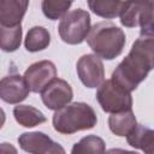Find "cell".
Segmentation results:
<instances>
[{"label":"cell","mask_w":154,"mask_h":154,"mask_svg":"<svg viewBox=\"0 0 154 154\" xmlns=\"http://www.w3.org/2000/svg\"><path fill=\"white\" fill-rule=\"evenodd\" d=\"M91 29L90 14L88 11L76 8L67 12L59 23L58 31L60 38L67 45L82 43Z\"/></svg>","instance_id":"cell-3"},{"label":"cell","mask_w":154,"mask_h":154,"mask_svg":"<svg viewBox=\"0 0 154 154\" xmlns=\"http://www.w3.org/2000/svg\"><path fill=\"white\" fill-rule=\"evenodd\" d=\"M19 147L26 152L32 154H57L61 153L64 154V148L54 142L48 135L34 131V132H24L18 137Z\"/></svg>","instance_id":"cell-8"},{"label":"cell","mask_w":154,"mask_h":154,"mask_svg":"<svg viewBox=\"0 0 154 154\" xmlns=\"http://www.w3.org/2000/svg\"><path fill=\"white\" fill-rule=\"evenodd\" d=\"M128 143L147 154H154V130L137 124L136 128L126 136Z\"/></svg>","instance_id":"cell-12"},{"label":"cell","mask_w":154,"mask_h":154,"mask_svg":"<svg viewBox=\"0 0 154 154\" xmlns=\"http://www.w3.org/2000/svg\"><path fill=\"white\" fill-rule=\"evenodd\" d=\"M29 6V0H0L1 25L13 26L20 24Z\"/></svg>","instance_id":"cell-11"},{"label":"cell","mask_w":154,"mask_h":154,"mask_svg":"<svg viewBox=\"0 0 154 154\" xmlns=\"http://www.w3.org/2000/svg\"><path fill=\"white\" fill-rule=\"evenodd\" d=\"M106 147L105 142L101 137L95 135H89L83 137L79 142L75 143V146L71 149L72 154H84V153H96L102 154L105 153Z\"/></svg>","instance_id":"cell-21"},{"label":"cell","mask_w":154,"mask_h":154,"mask_svg":"<svg viewBox=\"0 0 154 154\" xmlns=\"http://www.w3.org/2000/svg\"><path fill=\"white\" fill-rule=\"evenodd\" d=\"M51 43V34L43 26H32L24 40V46L28 52L35 53L46 49Z\"/></svg>","instance_id":"cell-17"},{"label":"cell","mask_w":154,"mask_h":154,"mask_svg":"<svg viewBox=\"0 0 154 154\" xmlns=\"http://www.w3.org/2000/svg\"><path fill=\"white\" fill-rule=\"evenodd\" d=\"M141 36H154V4L142 10L138 17Z\"/></svg>","instance_id":"cell-22"},{"label":"cell","mask_w":154,"mask_h":154,"mask_svg":"<svg viewBox=\"0 0 154 154\" xmlns=\"http://www.w3.org/2000/svg\"><path fill=\"white\" fill-rule=\"evenodd\" d=\"M85 40L91 51L106 60L119 57L126 41L124 31L112 22H100L95 24Z\"/></svg>","instance_id":"cell-1"},{"label":"cell","mask_w":154,"mask_h":154,"mask_svg":"<svg viewBox=\"0 0 154 154\" xmlns=\"http://www.w3.org/2000/svg\"><path fill=\"white\" fill-rule=\"evenodd\" d=\"M73 0H42L41 8L45 14L51 20L61 19L70 10Z\"/></svg>","instance_id":"cell-20"},{"label":"cell","mask_w":154,"mask_h":154,"mask_svg":"<svg viewBox=\"0 0 154 154\" xmlns=\"http://www.w3.org/2000/svg\"><path fill=\"white\" fill-rule=\"evenodd\" d=\"M150 69L141 59L129 52V54L116 67L111 78L126 90L132 91L147 78Z\"/></svg>","instance_id":"cell-5"},{"label":"cell","mask_w":154,"mask_h":154,"mask_svg":"<svg viewBox=\"0 0 154 154\" xmlns=\"http://www.w3.org/2000/svg\"><path fill=\"white\" fill-rule=\"evenodd\" d=\"M72 97H73V91L71 85L61 78H54L41 91V99L43 105L52 111H57L69 105Z\"/></svg>","instance_id":"cell-9"},{"label":"cell","mask_w":154,"mask_h":154,"mask_svg":"<svg viewBox=\"0 0 154 154\" xmlns=\"http://www.w3.org/2000/svg\"><path fill=\"white\" fill-rule=\"evenodd\" d=\"M16 122L24 128H34L46 122V116L36 107L29 105H18L13 108Z\"/></svg>","instance_id":"cell-15"},{"label":"cell","mask_w":154,"mask_h":154,"mask_svg":"<svg viewBox=\"0 0 154 154\" xmlns=\"http://www.w3.org/2000/svg\"><path fill=\"white\" fill-rule=\"evenodd\" d=\"M22 35H23V29L20 24L13 25V26L1 25V30H0L1 49L8 53L17 51L22 42Z\"/></svg>","instance_id":"cell-19"},{"label":"cell","mask_w":154,"mask_h":154,"mask_svg":"<svg viewBox=\"0 0 154 154\" xmlns=\"http://www.w3.org/2000/svg\"><path fill=\"white\" fill-rule=\"evenodd\" d=\"M96 100L107 113H117L132 108L131 91L126 90L112 78L103 81L97 88Z\"/></svg>","instance_id":"cell-4"},{"label":"cell","mask_w":154,"mask_h":154,"mask_svg":"<svg viewBox=\"0 0 154 154\" xmlns=\"http://www.w3.org/2000/svg\"><path fill=\"white\" fill-rule=\"evenodd\" d=\"M53 128L63 135H72L78 131L90 130L97 123V117L91 106L85 102H72L55 111Z\"/></svg>","instance_id":"cell-2"},{"label":"cell","mask_w":154,"mask_h":154,"mask_svg":"<svg viewBox=\"0 0 154 154\" xmlns=\"http://www.w3.org/2000/svg\"><path fill=\"white\" fill-rule=\"evenodd\" d=\"M150 4H154V0H125L119 14L122 25L126 28L137 26L140 13Z\"/></svg>","instance_id":"cell-14"},{"label":"cell","mask_w":154,"mask_h":154,"mask_svg":"<svg viewBox=\"0 0 154 154\" xmlns=\"http://www.w3.org/2000/svg\"><path fill=\"white\" fill-rule=\"evenodd\" d=\"M136 125H137V120H136V117L132 109L111 113L108 118L109 130L119 137L128 136L136 128Z\"/></svg>","instance_id":"cell-13"},{"label":"cell","mask_w":154,"mask_h":154,"mask_svg":"<svg viewBox=\"0 0 154 154\" xmlns=\"http://www.w3.org/2000/svg\"><path fill=\"white\" fill-rule=\"evenodd\" d=\"M29 87L20 75H10L1 79L0 82V97L2 101L16 105L24 101L29 95Z\"/></svg>","instance_id":"cell-10"},{"label":"cell","mask_w":154,"mask_h":154,"mask_svg":"<svg viewBox=\"0 0 154 154\" xmlns=\"http://www.w3.org/2000/svg\"><path fill=\"white\" fill-rule=\"evenodd\" d=\"M136 57H138L150 70L154 69V36L138 37L130 49Z\"/></svg>","instance_id":"cell-18"},{"label":"cell","mask_w":154,"mask_h":154,"mask_svg":"<svg viewBox=\"0 0 154 154\" xmlns=\"http://www.w3.org/2000/svg\"><path fill=\"white\" fill-rule=\"evenodd\" d=\"M54 78H57V67L51 60L36 61L24 72V79L31 93H41Z\"/></svg>","instance_id":"cell-7"},{"label":"cell","mask_w":154,"mask_h":154,"mask_svg":"<svg viewBox=\"0 0 154 154\" xmlns=\"http://www.w3.org/2000/svg\"><path fill=\"white\" fill-rule=\"evenodd\" d=\"M125 0H88V6L93 13L105 19H113L122 12Z\"/></svg>","instance_id":"cell-16"},{"label":"cell","mask_w":154,"mask_h":154,"mask_svg":"<svg viewBox=\"0 0 154 154\" xmlns=\"http://www.w3.org/2000/svg\"><path fill=\"white\" fill-rule=\"evenodd\" d=\"M77 75L87 88H99L105 81V69L102 60L96 54L82 55L76 65Z\"/></svg>","instance_id":"cell-6"}]
</instances>
